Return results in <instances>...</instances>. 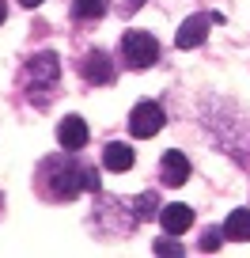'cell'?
Segmentation results:
<instances>
[{"label":"cell","instance_id":"7c38bea8","mask_svg":"<svg viewBox=\"0 0 250 258\" xmlns=\"http://www.w3.org/2000/svg\"><path fill=\"white\" fill-rule=\"evenodd\" d=\"M103 12H106V0H76L72 4V19H80V23L103 19Z\"/></svg>","mask_w":250,"mask_h":258},{"label":"cell","instance_id":"30bf717a","mask_svg":"<svg viewBox=\"0 0 250 258\" xmlns=\"http://www.w3.org/2000/svg\"><path fill=\"white\" fill-rule=\"evenodd\" d=\"M133 148L129 145H121V141H110V145L103 148V167L106 171H129L133 167Z\"/></svg>","mask_w":250,"mask_h":258},{"label":"cell","instance_id":"ac0fdd59","mask_svg":"<svg viewBox=\"0 0 250 258\" xmlns=\"http://www.w3.org/2000/svg\"><path fill=\"white\" fill-rule=\"evenodd\" d=\"M4 16H8V12H4V4H0V23H4Z\"/></svg>","mask_w":250,"mask_h":258},{"label":"cell","instance_id":"8992f818","mask_svg":"<svg viewBox=\"0 0 250 258\" xmlns=\"http://www.w3.org/2000/svg\"><path fill=\"white\" fill-rule=\"evenodd\" d=\"M80 76L88 84H114V61H110V53L91 49V53L80 61Z\"/></svg>","mask_w":250,"mask_h":258},{"label":"cell","instance_id":"8fae6325","mask_svg":"<svg viewBox=\"0 0 250 258\" xmlns=\"http://www.w3.org/2000/svg\"><path fill=\"white\" fill-rule=\"evenodd\" d=\"M224 239L250 243V213H246V209H235V213H227V220H224Z\"/></svg>","mask_w":250,"mask_h":258},{"label":"cell","instance_id":"e0dca14e","mask_svg":"<svg viewBox=\"0 0 250 258\" xmlns=\"http://www.w3.org/2000/svg\"><path fill=\"white\" fill-rule=\"evenodd\" d=\"M19 4H23V8H38L42 0H19Z\"/></svg>","mask_w":250,"mask_h":258},{"label":"cell","instance_id":"5bb4252c","mask_svg":"<svg viewBox=\"0 0 250 258\" xmlns=\"http://www.w3.org/2000/svg\"><path fill=\"white\" fill-rule=\"evenodd\" d=\"M220 243H224V228H209L197 247H201V250H220Z\"/></svg>","mask_w":250,"mask_h":258},{"label":"cell","instance_id":"ba28073f","mask_svg":"<svg viewBox=\"0 0 250 258\" xmlns=\"http://www.w3.org/2000/svg\"><path fill=\"white\" fill-rule=\"evenodd\" d=\"M159 224H163V232H167V235H182L186 228L194 224V209L182 205V202H171V205H163V209H159Z\"/></svg>","mask_w":250,"mask_h":258},{"label":"cell","instance_id":"3957f363","mask_svg":"<svg viewBox=\"0 0 250 258\" xmlns=\"http://www.w3.org/2000/svg\"><path fill=\"white\" fill-rule=\"evenodd\" d=\"M121 61L125 69H152L159 61V42L148 31H125L121 34Z\"/></svg>","mask_w":250,"mask_h":258},{"label":"cell","instance_id":"6da1fadb","mask_svg":"<svg viewBox=\"0 0 250 258\" xmlns=\"http://www.w3.org/2000/svg\"><path fill=\"white\" fill-rule=\"evenodd\" d=\"M42 194L46 198H53V202H61V198H76L80 190H99V175L91 167H80V163L65 160V156H49V160H42Z\"/></svg>","mask_w":250,"mask_h":258},{"label":"cell","instance_id":"2e32d148","mask_svg":"<svg viewBox=\"0 0 250 258\" xmlns=\"http://www.w3.org/2000/svg\"><path fill=\"white\" fill-rule=\"evenodd\" d=\"M140 4H144V0H121V16H133Z\"/></svg>","mask_w":250,"mask_h":258},{"label":"cell","instance_id":"9c48e42d","mask_svg":"<svg viewBox=\"0 0 250 258\" xmlns=\"http://www.w3.org/2000/svg\"><path fill=\"white\" fill-rule=\"evenodd\" d=\"M159 175H163V182H167V186H182L186 178H190V160H186V152H178V148L163 152Z\"/></svg>","mask_w":250,"mask_h":258},{"label":"cell","instance_id":"52a82bcc","mask_svg":"<svg viewBox=\"0 0 250 258\" xmlns=\"http://www.w3.org/2000/svg\"><path fill=\"white\" fill-rule=\"evenodd\" d=\"M57 141H61V148H68V152H80V148L88 145V121H84L80 114H65L61 125H57Z\"/></svg>","mask_w":250,"mask_h":258},{"label":"cell","instance_id":"277c9868","mask_svg":"<svg viewBox=\"0 0 250 258\" xmlns=\"http://www.w3.org/2000/svg\"><path fill=\"white\" fill-rule=\"evenodd\" d=\"M163 106L155 103V99H140L137 106H133V114H129V133L137 141H148V137H155L163 129Z\"/></svg>","mask_w":250,"mask_h":258},{"label":"cell","instance_id":"4fadbf2b","mask_svg":"<svg viewBox=\"0 0 250 258\" xmlns=\"http://www.w3.org/2000/svg\"><path fill=\"white\" fill-rule=\"evenodd\" d=\"M133 205H137V209H133V220H148V217H155V205H159V198H155V194H140Z\"/></svg>","mask_w":250,"mask_h":258},{"label":"cell","instance_id":"5b68a950","mask_svg":"<svg viewBox=\"0 0 250 258\" xmlns=\"http://www.w3.org/2000/svg\"><path fill=\"white\" fill-rule=\"evenodd\" d=\"M212 23H224V19H220V16H212V12H197V16H190L182 27H178L175 46H178V49H194V46H201V42H205V34L212 31Z\"/></svg>","mask_w":250,"mask_h":258},{"label":"cell","instance_id":"9a60e30c","mask_svg":"<svg viewBox=\"0 0 250 258\" xmlns=\"http://www.w3.org/2000/svg\"><path fill=\"white\" fill-rule=\"evenodd\" d=\"M152 250H155V254H182V243H175V239H155Z\"/></svg>","mask_w":250,"mask_h":258},{"label":"cell","instance_id":"7a4b0ae2","mask_svg":"<svg viewBox=\"0 0 250 258\" xmlns=\"http://www.w3.org/2000/svg\"><path fill=\"white\" fill-rule=\"evenodd\" d=\"M57 80H61V61H57V53H49V49L34 53L31 61L23 64V76H19V84L27 88V95H31L34 103H46V95L53 91Z\"/></svg>","mask_w":250,"mask_h":258}]
</instances>
